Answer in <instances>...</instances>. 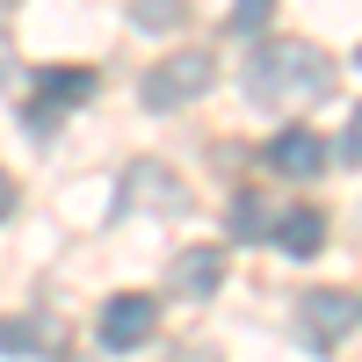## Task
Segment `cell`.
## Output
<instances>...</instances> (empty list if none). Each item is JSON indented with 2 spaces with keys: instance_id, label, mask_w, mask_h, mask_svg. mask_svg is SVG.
I'll use <instances>...</instances> for the list:
<instances>
[{
  "instance_id": "3957f363",
  "label": "cell",
  "mask_w": 362,
  "mask_h": 362,
  "mask_svg": "<svg viewBox=\"0 0 362 362\" xmlns=\"http://www.w3.org/2000/svg\"><path fill=\"white\" fill-rule=\"evenodd\" d=\"M153 334H160V297H138V290L109 297L102 319H95V341H102L109 355H131V348H145Z\"/></svg>"
},
{
  "instance_id": "2e32d148",
  "label": "cell",
  "mask_w": 362,
  "mask_h": 362,
  "mask_svg": "<svg viewBox=\"0 0 362 362\" xmlns=\"http://www.w3.org/2000/svg\"><path fill=\"white\" fill-rule=\"evenodd\" d=\"M355 73H362V44H355Z\"/></svg>"
},
{
  "instance_id": "4fadbf2b",
  "label": "cell",
  "mask_w": 362,
  "mask_h": 362,
  "mask_svg": "<svg viewBox=\"0 0 362 362\" xmlns=\"http://www.w3.org/2000/svg\"><path fill=\"white\" fill-rule=\"evenodd\" d=\"M268 15H276V0H239L232 8V37H261Z\"/></svg>"
},
{
  "instance_id": "5bb4252c",
  "label": "cell",
  "mask_w": 362,
  "mask_h": 362,
  "mask_svg": "<svg viewBox=\"0 0 362 362\" xmlns=\"http://www.w3.org/2000/svg\"><path fill=\"white\" fill-rule=\"evenodd\" d=\"M341 160H355V167H362V109L348 116V138H341Z\"/></svg>"
},
{
  "instance_id": "6da1fadb",
  "label": "cell",
  "mask_w": 362,
  "mask_h": 362,
  "mask_svg": "<svg viewBox=\"0 0 362 362\" xmlns=\"http://www.w3.org/2000/svg\"><path fill=\"white\" fill-rule=\"evenodd\" d=\"M334 87V58L305 37H283V44H261L254 66H247V95L261 109H290V102H319Z\"/></svg>"
},
{
  "instance_id": "5b68a950",
  "label": "cell",
  "mask_w": 362,
  "mask_h": 362,
  "mask_svg": "<svg viewBox=\"0 0 362 362\" xmlns=\"http://www.w3.org/2000/svg\"><path fill=\"white\" fill-rule=\"evenodd\" d=\"M326 160H334V153H326V138H319V131H305V124H290V131L268 138V167H276L283 181H319V174H326Z\"/></svg>"
},
{
  "instance_id": "8fae6325",
  "label": "cell",
  "mask_w": 362,
  "mask_h": 362,
  "mask_svg": "<svg viewBox=\"0 0 362 362\" xmlns=\"http://www.w3.org/2000/svg\"><path fill=\"white\" fill-rule=\"evenodd\" d=\"M131 22L138 29H181L189 8H181V0H131Z\"/></svg>"
},
{
  "instance_id": "52a82bcc",
  "label": "cell",
  "mask_w": 362,
  "mask_h": 362,
  "mask_svg": "<svg viewBox=\"0 0 362 362\" xmlns=\"http://www.w3.org/2000/svg\"><path fill=\"white\" fill-rule=\"evenodd\" d=\"M268 239H276L283 254H297V261H312V254L326 247V218H319L312 203H297V210H283V218L268 225Z\"/></svg>"
},
{
  "instance_id": "9a60e30c",
  "label": "cell",
  "mask_w": 362,
  "mask_h": 362,
  "mask_svg": "<svg viewBox=\"0 0 362 362\" xmlns=\"http://www.w3.org/2000/svg\"><path fill=\"white\" fill-rule=\"evenodd\" d=\"M15 210V181H8V167H0V218Z\"/></svg>"
},
{
  "instance_id": "8992f818",
  "label": "cell",
  "mask_w": 362,
  "mask_h": 362,
  "mask_svg": "<svg viewBox=\"0 0 362 362\" xmlns=\"http://www.w3.org/2000/svg\"><path fill=\"white\" fill-rule=\"evenodd\" d=\"M124 210H189V189H181V181L160 167V160H138L131 174H124Z\"/></svg>"
},
{
  "instance_id": "7c38bea8",
  "label": "cell",
  "mask_w": 362,
  "mask_h": 362,
  "mask_svg": "<svg viewBox=\"0 0 362 362\" xmlns=\"http://www.w3.org/2000/svg\"><path fill=\"white\" fill-rule=\"evenodd\" d=\"M232 232H239V239H268V210H261V196H254V189L232 203Z\"/></svg>"
},
{
  "instance_id": "9c48e42d",
  "label": "cell",
  "mask_w": 362,
  "mask_h": 362,
  "mask_svg": "<svg viewBox=\"0 0 362 362\" xmlns=\"http://www.w3.org/2000/svg\"><path fill=\"white\" fill-rule=\"evenodd\" d=\"M102 87V73L95 66H58V73H44V87H37V102L44 109H73V102H87Z\"/></svg>"
},
{
  "instance_id": "7a4b0ae2",
  "label": "cell",
  "mask_w": 362,
  "mask_h": 362,
  "mask_svg": "<svg viewBox=\"0 0 362 362\" xmlns=\"http://www.w3.org/2000/svg\"><path fill=\"white\" fill-rule=\"evenodd\" d=\"M218 80V58L210 51H174V58H160L153 73H145V109H181V102H196L203 87Z\"/></svg>"
},
{
  "instance_id": "ba28073f",
  "label": "cell",
  "mask_w": 362,
  "mask_h": 362,
  "mask_svg": "<svg viewBox=\"0 0 362 362\" xmlns=\"http://www.w3.org/2000/svg\"><path fill=\"white\" fill-rule=\"evenodd\" d=\"M174 290L181 297H218L225 290V254L218 247H189V254L174 261Z\"/></svg>"
},
{
  "instance_id": "277c9868",
  "label": "cell",
  "mask_w": 362,
  "mask_h": 362,
  "mask_svg": "<svg viewBox=\"0 0 362 362\" xmlns=\"http://www.w3.org/2000/svg\"><path fill=\"white\" fill-rule=\"evenodd\" d=\"M355 319H362V297L348 290H305V305H297V326H305L312 348H341Z\"/></svg>"
},
{
  "instance_id": "30bf717a",
  "label": "cell",
  "mask_w": 362,
  "mask_h": 362,
  "mask_svg": "<svg viewBox=\"0 0 362 362\" xmlns=\"http://www.w3.org/2000/svg\"><path fill=\"white\" fill-rule=\"evenodd\" d=\"M44 348H58L51 319H0V355H44Z\"/></svg>"
}]
</instances>
